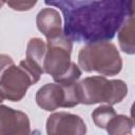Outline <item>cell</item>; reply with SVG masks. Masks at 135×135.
Wrapping results in <instances>:
<instances>
[{
    "instance_id": "obj_1",
    "label": "cell",
    "mask_w": 135,
    "mask_h": 135,
    "mask_svg": "<svg viewBox=\"0 0 135 135\" xmlns=\"http://www.w3.org/2000/svg\"><path fill=\"white\" fill-rule=\"evenodd\" d=\"M45 4L61 11L63 35L85 44L113 39L126 18L135 13L131 0H57Z\"/></svg>"
},
{
    "instance_id": "obj_2",
    "label": "cell",
    "mask_w": 135,
    "mask_h": 135,
    "mask_svg": "<svg viewBox=\"0 0 135 135\" xmlns=\"http://www.w3.org/2000/svg\"><path fill=\"white\" fill-rule=\"evenodd\" d=\"M79 103L95 104L105 102L114 105L122 101L128 94V86L120 79L109 80L104 76H92L77 82Z\"/></svg>"
},
{
    "instance_id": "obj_3",
    "label": "cell",
    "mask_w": 135,
    "mask_h": 135,
    "mask_svg": "<svg viewBox=\"0 0 135 135\" xmlns=\"http://www.w3.org/2000/svg\"><path fill=\"white\" fill-rule=\"evenodd\" d=\"M78 64L84 72L115 76L122 69V60L115 44L104 41L85 44L78 54Z\"/></svg>"
},
{
    "instance_id": "obj_4",
    "label": "cell",
    "mask_w": 135,
    "mask_h": 135,
    "mask_svg": "<svg viewBox=\"0 0 135 135\" xmlns=\"http://www.w3.org/2000/svg\"><path fill=\"white\" fill-rule=\"evenodd\" d=\"M73 44L63 34L46 42V53L43 60V72L51 75L55 82L62 79L73 68L75 62L71 61Z\"/></svg>"
},
{
    "instance_id": "obj_5",
    "label": "cell",
    "mask_w": 135,
    "mask_h": 135,
    "mask_svg": "<svg viewBox=\"0 0 135 135\" xmlns=\"http://www.w3.org/2000/svg\"><path fill=\"white\" fill-rule=\"evenodd\" d=\"M36 102L44 111H55L58 108H74L79 104L77 82L73 84L46 83L36 93Z\"/></svg>"
},
{
    "instance_id": "obj_6",
    "label": "cell",
    "mask_w": 135,
    "mask_h": 135,
    "mask_svg": "<svg viewBox=\"0 0 135 135\" xmlns=\"http://www.w3.org/2000/svg\"><path fill=\"white\" fill-rule=\"evenodd\" d=\"M35 83V79L26 70L13 64L0 78V91L4 99L14 102L20 101L25 96L27 89Z\"/></svg>"
},
{
    "instance_id": "obj_7",
    "label": "cell",
    "mask_w": 135,
    "mask_h": 135,
    "mask_svg": "<svg viewBox=\"0 0 135 135\" xmlns=\"http://www.w3.org/2000/svg\"><path fill=\"white\" fill-rule=\"evenodd\" d=\"M46 133L47 135H85L86 126L78 115L56 112L47 117Z\"/></svg>"
},
{
    "instance_id": "obj_8",
    "label": "cell",
    "mask_w": 135,
    "mask_h": 135,
    "mask_svg": "<svg viewBox=\"0 0 135 135\" xmlns=\"http://www.w3.org/2000/svg\"><path fill=\"white\" fill-rule=\"evenodd\" d=\"M27 115L0 104V135H32Z\"/></svg>"
},
{
    "instance_id": "obj_9",
    "label": "cell",
    "mask_w": 135,
    "mask_h": 135,
    "mask_svg": "<svg viewBox=\"0 0 135 135\" xmlns=\"http://www.w3.org/2000/svg\"><path fill=\"white\" fill-rule=\"evenodd\" d=\"M46 53V43L40 38H32L26 45V57L19 65L26 70L35 79L39 81L43 72V60Z\"/></svg>"
},
{
    "instance_id": "obj_10",
    "label": "cell",
    "mask_w": 135,
    "mask_h": 135,
    "mask_svg": "<svg viewBox=\"0 0 135 135\" xmlns=\"http://www.w3.org/2000/svg\"><path fill=\"white\" fill-rule=\"evenodd\" d=\"M36 25L47 40L60 37L62 33V21L59 12L53 7L42 8L36 17Z\"/></svg>"
},
{
    "instance_id": "obj_11",
    "label": "cell",
    "mask_w": 135,
    "mask_h": 135,
    "mask_svg": "<svg viewBox=\"0 0 135 135\" xmlns=\"http://www.w3.org/2000/svg\"><path fill=\"white\" fill-rule=\"evenodd\" d=\"M135 13L129 15L118 30V42L122 52L127 54L135 53Z\"/></svg>"
},
{
    "instance_id": "obj_12",
    "label": "cell",
    "mask_w": 135,
    "mask_h": 135,
    "mask_svg": "<svg viewBox=\"0 0 135 135\" xmlns=\"http://www.w3.org/2000/svg\"><path fill=\"white\" fill-rule=\"evenodd\" d=\"M105 130L109 135H132L133 120L126 115H116L108 122Z\"/></svg>"
},
{
    "instance_id": "obj_13",
    "label": "cell",
    "mask_w": 135,
    "mask_h": 135,
    "mask_svg": "<svg viewBox=\"0 0 135 135\" xmlns=\"http://www.w3.org/2000/svg\"><path fill=\"white\" fill-rule=\"evenodd\" d=\"M116 115L117 114H116V111L114 110V108L112 105L105 104V105H100V107L96 108L92 112V119L98 128L105 129L108 122Z\"/></svg>"
},
{
    "instance_id": "obj_14",
    "label": "cell",
    "mask_w": 135,
    "mask_h": 135,
    "mask_svg": "<svg viewBox=\"0 0 135 135\" xmlns=\"http://www.w3.org/2000/svg\"><path fill=\"white\" fill-rule=\"evenodd\" d=\"M37 1H8L6 2V4L12 7L14 11H30L31 8H33L36 5Z\"/></svg>"
},
{
    "instance_id": "obj_15",
    "label": "cell",
    "mask_w": 135,
    "mask_h": 135,
    "mask_svg": "<svg viewBox=\"0 0 135 135\" xmlns=\"http://www.w3.org/2000/svg\"><path fill=\"white\" fill-rule=\"evenodd\" d=\"M13 64H14V60L12 59L11 56L6 54H0V78L2 74Z\"/></svg>"
},
{
    "instance_id": "obj_16",
    "label": "cell",
    "mask_w": 135,
    "mask_h": 135,
    "mask_svg": "<svg viewBox=\"0 0 135 135\" xmlns=\"http://www.w3.org/2000/svg\"><path fill=\"white\" fill-rule=\"evenodd\" d=\"M3 99H4V97H3V94H2V92L0 91V103L3 101Z\"/></svg>"
},
{
    "instance_id": "obj_17",
    "label": "cell",
    "mask_w": 135,
    "mask_h": 135,
    "mask_svg": "<svg viewBox=\"0 0 135 135\" xmlns=\"http://www.w3.org/2000/svg\"><path fill=\"white\" fill-rule=\"evenodd\" d=\"M4 3H5V2H3V1H0V8H1V6H2Z\"/></svg>"
}]
</instances>
